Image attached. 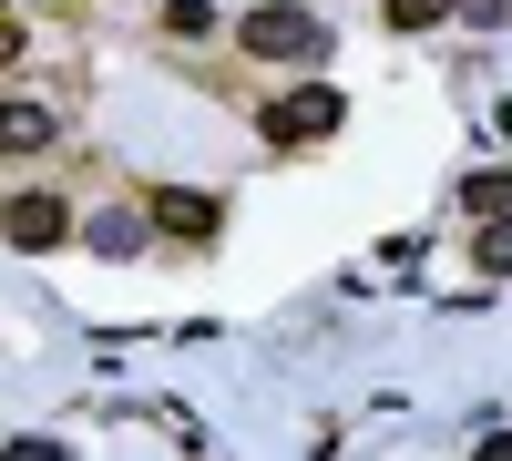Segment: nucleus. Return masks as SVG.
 <instances>
[{"mask_svg": "<svg viewBox=\"0 0 512 461\" xmlns=\"http://www.w3.org/2000/svg\"><path fill=\"white\" fill-rule=\"evenodd\" d=\"M451 11L472 21V31H512V0H451Z\"/></svg>", "mask_w": 512, "mask_h": 461, "instance_id": "obj_11", "label": "nucleus"}, {"mask_svg": "<svg viewBox=\"0 0 512 461\" xmlns=\"http://www.w3.org/2000/svg\"><path fill=\"white\" fill-rule=\"evenodd\" d=\"M338 123H349L338 82H297V93H277L267 113H256V134L267 144H318V134H338Z\"/></svg>", "mask_w": 512, "mask_h": 461, "instance_id": "obj_2", "label": "nucleus"}, {"mask_svg": "<svg viewBox=\"0 0 512 461\" xmlns=\"http://www.w3.org/2000/svg\"><path fill=\"white\" fill-rule=\"evenodd\" d=\"M461 205H472V216H512V164H482V175H461Z\"/></svg>", "mask_w": 512, "mask_h": 461, "instance_id": "obj_6", "label": "nucleus"}, {"mask_svg": "<svg viewBox=\"0 0 512 461\" xmlns=\"http://www.w3.org/2000/svg\"><path fill=\"white\" fill-rule=\"evenodd\" d=\"M502 144H512V103H502Z\"/></svg>", "mask_w": 512, "mask_h": 461, "instance_id": "obj_14", "label": "nucleus"}, {"mask_svg": "<svg viewBox=\"0 0 512 461\" xmlns=\"http://www.w3.org/2000/svg\"><path fill=\"white\" fill-rule=\"evenodd\" d=\"M154 226H164V236H216L226 216H216V195H175V185H164V195H154Z\"/></svg>", "mask_w": 512, "mask_h": 461, "instance_id": "obj_4", "label": "nucleus"}, {"mask_svg": "<svg viewBox=\"0 0 512 461\" xmlns=\"http://www.w3.org/2000/svg\"><path fill=\"white\" fill-rule=\"evenodd\" d=\"M0 236H11L21 257H41V246L72 236V205H62V195H11V205H0Z\"/></svg>", "mask_w": 512, "mask_h": 461, "instance_id": "obj_3", "label": "nucleus"}, {"mask_svg": "<svg viewBox=\"0 0 512 461\" xmlns=\"http://www.w3.org/2000/svg\"><path fill=\"white\" fill-rule=\"evenodd\" d=\"M482 461H512V431H492V441H482Z\"/></svg>", "mask_w": 512, "mask_h": 461, "instance_id": "obj_13", "label": "nucleus"}, {"mask_svg": "<svg viewBox=\"0 0 512 461\" xmlns=\"http://www.w3.org/2000/svg\"><path fill=\"white\" fill-rule=\"evenodd\" d=\"M93 246H103V257H134V246H144V216H93Z\"/></svg>", "mask_w": 512, "mask_h": 461, "instance_id": "obj_7", "label": "nucleus"}, {"mask_svg": "<svg viewBox=\"0 0 512 461\" xmlns=\"http://www.w3.org/2000/svg\"><path fill=\"white\" fill-rule=\"evenodd\" d=\"M164 31L195 41V31H216V11H205V0H164Z\"/></svg>", "mask_w": 512, "mask_h": 461, "instance_id": "obj_8", "label": "nucleus"}, {"mask_svg": "<svg viewBox=\"0 0 512 461\" xmlns=\"http://www.w3.org/2000/svg\"><path fill=\"white\" fill-rule=\"evenodd\" d=\"M0 461H62V441H11Z\"/></svg>", "mask_w": 512, "mask_h": 461, "instance_id": "obj_12", "label": "nucleus"}, {"mask_svg": "<svg viewBox=\"0 0 512 461\" xmlns=\"http://www.w3.org/2000/svg\"><path fill=\"white\" fill-rule=\"evenodd\" d=\"M482 267H492V277H512V216H492V226H482Z\"/></svg>", "mask_w": 512, "mask_h": 461, "instance_id": "obj_10", "label": "nucleus"}, {"mask_svg": "<svg viewBox=\"0 0 512 461\" xmlns=\"http://www.w3.org/2000/svg\"><path fill=\"white\" fill-rule=\"evenodd\" d=\"M236 41H246L256 62H318V52H328V21L297 11V0H256V11L236 21Z\"/></svg>", "mask_w": 512, "mask_h": 461, "instance_id": "obj_1", "label": "nucleus"}, {"mask_svg": "<svg viewBox=\"0 0 512 461\" xmlns=\"http://www.w3.org/2000/svg\"><path fill=\"white\" fill-rule=\"evenodd\" d=\"M431 21H451V0H390V31H431Z\"/></svg>", "mask_w": 512, "mask_h": 461, "instance_id": "obj_9", "label": "nucleus"}, {"mask_svg": "<svg viewBox=\"0 0 512 461\" xmlns=\"http://www.w3.org/2000/svg\"><path fill=\"white\" fill-rule=\"evenodd\" d=\"M52 144V113L41 103H0V154H41Z\"/></svg>", "mask_w": 512, "mask_h": 461, "instance_id": "obj_5", "label": "nucleus"}]
</instances>
